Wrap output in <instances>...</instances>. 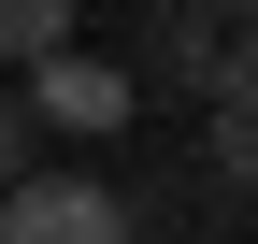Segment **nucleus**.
Instances as JSON below:
<instances>
[{"instance_id":"1","label":"nucleus","mask_w":258,"mask_h":244,"mask_svg":"<svg viewBox=\"0 0 258 244\" xmlns=\"http://www.w3.org/2000/svg\"><path fill=\"white\" fill-rule=\"evenodd\" d=\"M0 244H144V216H129L101 172H29L0 201Z\"/></svg>"},{"instance_id":"3","label":"nucleus","mask_w":258,"mask_h":244,"mask_svg":"<svg viewBox=\"0 0 258 244\" xmlns=\"http://www.w3.org/2000/svg\"><path fill=\"white\" fill-rule=\"evenodd\" d=\"M129 101H144V86H129L115 57H86V43H72V57H43V72H29V101H15V115H29V130H86V144H115V130H129Z\"/></svg>"},{"instance_id":"2","label":"nucleus","mask_w":258,"mask_h":244,"mask_svg":"<svg viewBox=\"0 0 258 244\" xmlns=\"http://www.w3.org/2000/svg\"><path fill=\"white\" fill-rule=\"evenodd\" d=\"M115 72H129V86H186V101H201V86L230 72V15H215V0H158L144 43H129Z\"/></svg>"},{"instance_id":"5","label":"nucleus","mask_w":258,"mask_h":244,"mask_svg":"<svg viewBox=\"0 0 258 244\" xmlns=\"http://www.w3.org/2000/svg\"><path fill=\"white\" fill-rule=\"evenodd\" d=\"M43 57H72V15L57 0H0V72H43Z\"/></svg>"},{"instance_id":"6","label":"nucleus","mask_w":258,"mask_h":244,"mask_svg":"<svg viewBox=\"0 0 258 244\" xmlns=\"http://www.w3.org/2000/svg\"><path fill=\"white\" fill-rule=\"evenodd\" d=\"M29 187V115H15V86H0V201Z\"/></svg>"},{"instance_id":"4","label":"nucleus","mask_w":258,"mask_h":244,"mask_svg":"<svg viewBox=\"0 0 258 244\" xmlns=\"http://www.w3.org/2000/svg\"><path fill=\"white\" fill-rule=\"evenodd\" d=\"M201 144H215L230 187H258V43H230V72L201 86Z\"/></svg>"}]
</instances>
